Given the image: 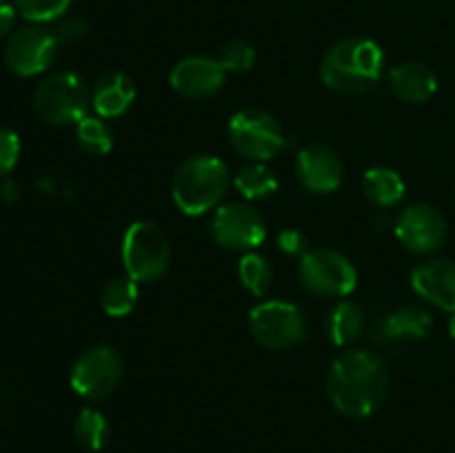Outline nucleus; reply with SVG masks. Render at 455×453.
I'll return each mask as SVG.
<instances>
[{"label": "nucleus", "instance_id": "6", "mask_svg": "<svg viewBox=\"0 0 455 453\" xmlns=\"http://www.w3.org/2000/svg\"><path fill=\"white\" fill-rule=\"evenodd\" d=\"M249 331L265 349L284 351L305 342L309 336V320L293 302L265 300L249 311Z\"/></svg>", "mask_w": 455, "mask_h": 453}, {"label": "nucleus", "instance_id": "5", "mask_svg": "<svg viewBox=\"0 0 455 453\" xmlns=\"http://www.w3.org/2000/svg\"><path fill=\"white\" fill-rule=\"evenodd\" d=\"M120 256L127 275L138 284L156 282L167 274L172 265L167 234L151 220H136L127 226Z\"/></svg>", "mask_w": 455, "mask_h": 453}, {"label": "nucleus", "instance_id": "20", "mask_svg": "<svg viewBox=\"0 0 455 453\" xmlns=\"http://www.w3.org/2000/svg\"><path fill=\"white\" fill-rule=\"evenodd\" d=\"M364 329V314L355 302L340 300L327 315V336L336 346H349Z\"/></svg>", "mask_w": 455, "mask_h": 453}, {"label": "nucleus", "instance_id": "7", "mask_svg": "<svg viewBox=\"0 0 455 453\" xmlns=\"http://www.w3.org/2000/svg\"><path fill=\"white\" fill-rule=\"evenodd\" d=\"M229 142L240 155L251 163H267L284 147V129L269 111L244 107L229 120Z\"/></svg>", "mask_w": 455, "mask_h": 453}, {"label": "nucleus", "instance_id": "12", "mask_svg": "<svg viewBox=\"0 0 455 453\" xmlns=\"http://www.w3.org/2000/svg\"><path fill=\"white\" fill-rule=\"evenodd\" d=\"M395 238L411 253H435L447 242V220L434 204H407L395 220Z\"/></svg>", "mask_w": 455, "mask_h": 453}, {"label": "nucleus", "instance_id": "11", "mask_svg": "<svg viewBox=\"0 0 455 453\" xmlns=\"http://www.w3.org/2000/svg\"><path fill=\"white\" fill-rule=\"evenodd\" d=\"M212 235L222 249L229 251H253L267 238V222L258 209L244 203H227L213 211Z\"/></svg>", "mask_w": 455, "mask_h": 453}, {"label": "nucleus", "instance_id": "18", "mask_svg": "<svg viewBox=\"0 0 455 453\" xmlns=\"http://www.w3.org/2000/svg\"><path fill=\"white\" fill-rule=\"evenodd\" d=\"M434 329V315L418 305H404L398 306L387 315L385 324H382V333L387 340H425Z\"/></svg>", "mask_w": 455, "mask_h": 453}, {"label": "nucleus", "instance_id": "28", "mask_svg": "<svg viewBox=\"0 0 455 453\" xmlns=\"http://www.w3.org/2000/svg\"><path fill=\"white\" fill-rule=\"evenodd\" d=\"M20 158V136L13 129H0V176L13 171Z\"/></svg>", "mask_w": 455, "mask_h": 453}, {"label": "nucleus", "instance_id": "23", "mask_svg": "<svg viewBox=\"0 0 455 453\" xmlns=\"http://www.w3.org/2000/svg\"><path fill=\"white\" fill-rule=\"evenodd\" d=\"M109 420L98 409L87 407L76 416L74 438L84 451H100L107 444V440H109Z\"/></svg>", "mask_w": 455, "mask_h": 453}, {"label": "nucleus", "instance_id": "24", "mask_svg": "<svg viewBox=\"0 0 455 453\" xmlns=\"http://www.w3.org/2000/svg\"><path fill=\"white\" fill-rule=\"evenodd\" d=\"M238 278L249 293L262 298L269 293L271 284H274V266L260 253L247 251L238 260Z\"/></svg>", "mask_w": 455, "mask_h": 453}, {"label": "nucleus", "instance_id": "26", "mask_svg": "<svg viewBox=\"0 0 455 453\" xmlns=\"http://www.w3.org/2000/svg\"><path fill=\"white\" fill-rule=\"evenodd\" d=\"M71 3L74 0H13V7L31 25H47L65 18Z\"/></svg>", "mask_w": 455, "mask_h": 453}, {"label": "nucleus", "instance_id": "19", "mask_svg": "<svg viewBox=\"0 0 455 453\" xmlns=\"http://www.w3.org/2000/svg\"><path fill=\"white\" fill-rule=\"evenodd\" d=\"M364 198L371 204L382 209H391L403 203L407 194L403 176L391 167H371L363 176Z\"/></svg>", "mask_w": 455, "mask_h": 453}, {"label": "nucleus", "instance_id": "3", "mask_svg": "<svg viewBox=\"0 0 455 453\" xmlns=\"http://www.w3.org/2000/svg\"><path fill=\"white\" fill-rule=\"evenodd\" d=\"M231 185L229 167L222 158L198 154L176 169L172 198L185 216L198 218L220 207Z\"/></svg>", "mask_w": 455, "mask_h": 453}, {"label": "nucleus", "instance_id": "33", "mask_svg": "<svg viewBox=\"0 0 455 453\" xmlns=\"http://www.w3.org/2000/svg\"><path fill=\"white\" fill-rule=\"evenodd\" d=\"M449 333H451V338L455 340V311L451 314V320H449Z\"/></svg>", "mask_w": 455, "mask_h": 453}, {"label": "nucleus", "instance_id": "4", "mask_svg": "<svg viewBox=\"0 0 455 453\" xmlns=\"http://www.w3.org/2000/svg\"><path fill=\"white\" fill-rule=\"evenodd\" d=\"M89 107L92 89L87 87L83 76L74 71H56L36 87L34 109L38 118L52 127L78 124L89 115Z\"/></svg>", "mask_w": 455, "mask_h": 453}, {"label": "nucleus", "instance_id": "27", "mask_svg": "<svg viewBox=\"0 0 455 453\" xmlns=\"http://www.w3.org/2000/svg\"><path fill=\"white\" fill-rule=\"evenodd\" d=\"M220 65L225 67L227 74H243L256 65V49L247 40H229L220 52Z\"/></svg>", "mask_w": 455, "mask_h": 453}, {"label": "nucleus", "instance_id": "21", "mask_svg": "<svg viewBox=\"0 0 455 453\" xmlns=\"http://www.w3.org/2000/svg\"><path fill=\"white\" fill-rule=\"evenodd\" d=\"M235 189L247 200H265L278 191V176L267 163H251L240 169L234 178Z\"/></svg>", "mask_w": 455, "mask_h": 453}, {"label": "nucleus", "instance_id": "17", "mask_svg": "<svg viewBox=\"0 0 455 453\" xmlns=\"http://www.w3.org/2000/svg\"><path fill=\"white\" fill-rule=\"evenodd\" d=\"M389 87L403 102L422 105L435 96L438 78L425 62H400L389 71Z\"/></svg>", "mask_w": 455, "mask_h": 453}, {"label": "nucleus", "instance_id": "30", "mask_svg": "<svg viewBox=\"0 0 455 453\" xmlns=\"http://www.w3.org/2000/svg\"><path fill=\"white\" fill-rule=\"evenodd\" d=\"M278 249L289 258H302L309 251V240L300 229H284L278 234Z\"/></svg>", "mask_w": 455, "mask_h": 453}, {"label": "nucleus", "instance_id": "1", "mask_svg": "<svg viewBox=\"0 0 455 453\" xmlns=\"http://www.w3.org/2000/svg\"><path fill=\"white\" fill-rule=\"evenodd\" d=\"M389 393V369L367 349L342 351L327 373L329 402L347 417L373 416Z\"/></svg>", "mask_w": 455, "mask_h": 453}, {"label": "nucleus", "instance_id": "31", "mask_svg": "<svg viewBox=\"0 0 455 453\" xmlns=\"http://www.w3.org/2000/svg\"><path fill=\"white\" fill-rule=\"evenodd\" d=\"M18 9L7 0H0V38L13 34V25H16Z\"/></svg>", "mask_w": 455, "mask_h": 453}, {"label": "nucleus", "instance_id": "29", "mask_svg": "<svg viewBox=\"0 0 455 453\" xmlns=\"http://www.w3.org/2000/svg\"><path fill=\"white\" fill-rule=\"evenodd\" d=\"M52 31L60 44L78 43V40H83L84 36H87L89 25L83 20V18H60L58 25L53 27Z\"/></svg>", "mask_w": 455, "mask_h": 453}, {"label": "nucleus", "instance_id": "16", "mask_svg": "<svg viewBox=\"0 0 455 453\" xmlns=\"http://www.w3.org/2000/svg\"><path fill=\"white\" fill-rule=\"evenodd\" d=\"M136 96L138 89L132 76L123 74V71H109V74L100 76L93 84L92 109L105 120L120 118L132 109Z\"/></svg>", "mask_w": 455, "mask_h": 453}, {"label": "nucleus", "instance_id": "13", "mask_svg": "<svg viewBox=\"0 0 455 453\" xmlns=\"http://www.w3.org/2000/svg\"><path fill=\"white\" fill-rule=\"evenodd\" d=\"M227 69L218 58L212 56H187L172 67L169 84L176 93L189 100L212 98L225 87Z\"/></svg>", "mask_w": 455, "mask_h": 453}, {"label": "nucleus", "instance_id": "25", "mask_svg": "<svg viewBox=\"0 0 455 453\" xmlns=\"http://www.w3.org/2000/svg\"><path fill=\"white\" fill-rule=\"evenodd\" d=\"M80 149L92 155H107L114 149V129L100 115H87L76 124Z\"/></svg>", "mask_w": 455, "mask_h": 453}, {"label": "nucleus", "instance_id": "32", "mask_svg": "<svg viewBox=\"0 0 455 453\" xmlns=\"http://www.w3.org/2000/svg\"><path fill=\"white\" fill-rule=\"evenodd\" d=\"M0 189H3V198H4V200L18 198V185H16V182L7 180L3 187H0Z\"/></svg>", "mask_w": 455, "mask_h": 453}, {"label": "nucleus", "instance_id": "15", "mask_svg": "<svg viewBox=\"0 0 455 453\" xmlns=\"http://www.w3.org/2000/svg\"><path fill=\"white\" fill-rule=\"evenodd\" d=\"M411 287L418 296L438 309L455 311V260L431 258L411 271Z\"/></svg>", "mask_w": 455, "mask_h": 453}, {"label": "nucleus", "instance_id": "10", "mask_svg": "<svg viewBox=\"0 0 455 453\" xmlns=\"http://www.w3.org/2000/svg\"><path fill=\"white\" fill-rule=\"evenodd\" d=\"M58 49L60 43L52 29H44L43 25H27L7 36L3 58L12 74L34 78L53 65Z\"/></svg>", "mask_w": 455, "mask_h": 453}, {"label": "nucleus", "instance_id": "14", "mask_svg": "<svg viewBox=\"0 0 455 453\" xmlns=\"http://www.w3.org/2000/svg\"><path fill=\"white\" fill-rule=\"evenodd\" d=\"M296 176L309 194H333L340 189L345 164L336 149L320 142L302 147L296 158Z\"/></svg>", "mask_w": 455, "mask_h": 453}, {"label": "nucleus", "instance_id": "8", "mask_svg": "<svg viewBox=\"0 0 455 453\" xmlns=\"http://www.w3.org/2000/svg\"><path fill=\"white\" fill-rule=\"evenodd\" d=\"M298 278L309 293L320 298H347L358 287V269L336 249H309L300 258Z\"/></svg>", "mask_w": 455, "mask_h": 453}, {"label": "nucleus", "instance_id": "9", "mask_svg": "<svg viewBox=\"0 0 455 453\" xmlns=\"http://www.w3.org/2000/svg\"><path fill=\"white\" fill-rule=\"evenodd\" d=\"M124 376V358L111 345L89 346L71 364L69 385L80 398L105 400L116 391Z\"/></svg>", "mask_w": 455, "mask_h": 453}, {"label": "nucleus", "instance_id": "22", "mask_svg": "<svg viewBox=\"0 0 455 453\" xmlns=\"http://www.w3.org/2000/svg\"><path fill=\"white\" fill-rule=\"evenodd\" d=\"M138 298H140V291H138V282L132 280L129 275H120V278L109 280L102 289L100 305L102 311L111 318H127L138 305Z\"/></svg>", "mask_w": 455, "mask_h": 453}, {"label": "nucleus", "instance_id": "2", "mask_svg": "<svg viewBox=\"0 0 455 453\" xmlns=\"http://www.w3.org/2000/svg\"><path fill=\"white\" fill-rule=\"evenodd\" d=\"M385 74V52L364 36L338 40L327 49L320 65L324 87L345 96H355L376 87Z\"/></svg>", "mask_w": 455, "mask_h": 453}]
</instances>
